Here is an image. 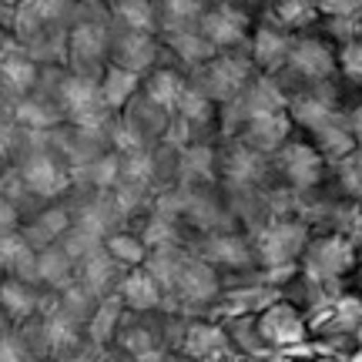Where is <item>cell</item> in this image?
<instances>
[{
    "label": "cell",
    "instance_id": "obj_4",
    "mask_svg": "<svg viewBox=\"0 0 362 362\" xmlns=\"http://www.w3.org/2000/svg\"><path fill=\"white\" fill-rule=\"evenodd\" d=\"M362 339V296H329L309 315V349L336 352L342 359H359Z\"/></svg>",
    "mask_w": 362,
    "mask_h": 362
},
{
    "label": "cell",
    "instance_id": "obj_12",
    "mask_svg": "<svg viewBox=\"0 0 362 362\" xmlns=\"http://www.w3.org/2000/svg\"><path fill=\"white\" fill-rule=\"evenodd\" d=\"M215 178L221 185H269V158L248 151L242 141L225 134L215 144Z\"/></svg>",
    "mask_w": 362,
    "mask_h": 362
},
{
    "label": "cell",
    "instance_id": "obj_19",
    "mask_svg": "<svg viewBox=\"0 0 362 362\" xmlns=\"http://www.w3.org/2000/svg\"><path fill=\"white\" fill-rule=\"evenodd\" d=\"M315 11H319V17H342V21H349V17H356L362 11V0H315Z\"/></svg>",
    "mask_w": 362,
    "mask_h": 362
},
{
    "label": "cell",
    "instance_id": "obj_10",
    "mask_svg": "<svg viewBox=\"0 0 362 362\" xmlns=\"http://www.w3.org/2000/svg\"><path fill=\"white\" fill-rule=\"evenodd\" d=\"M252 24H255V17L242 11L235 0H208L205 13L198 21V30L211 44V51L225 54V51H245Z\"/></svg>",
    "mask_w": 362,
    "mask_h": 362
},
{
    "label": "cell",
    "instance_id": "obj_3",
    "mask_svg": "<svg viewBox=\"0 0 362 362\" xmlns=\"http://www.w3.org/2000/svg\"><path fill=\"white\" fill-rule=\"evenodd\" d=\"M309 235L312 221L296 205L279 208L259 232H252V252H255L259 272L272 279V275H279L285 269H296Z\"/></svg>",
    "mask_w": 362,
    "mask_h": 362
},
{
    "label": "cell",
    "instance_id": "obj_13",
    "mask_svg": "<svg viewBox=\"0 0 362 362\" xmlns=\"http://www.w3.org/2000/svg\"><path fill=\"white\" fill-rule=\"evenodd\" d=\"M292 37L282 24H275L269 13H259L255 24H252V34H248V44H245V54L252 67L259 74H275L282 61L288 57V47H292Z\"/></svg>",
    "mask_w": 362,
    "mask_h": 362
},
{
    "label": "cell",
    "instance_id": "obj_20",
    "mask_svg": "<svg viewBox=\"0 0 362 362\" xmlns=\"http://www.w3.org/2000/svg\"><path fill=\"white\" fill-rule=\"evenodd\" d=\"M342 115H346V121H349V131H352V138H356V148H359L362 144V101H356L352 107H346Z\"/></svg>",
    "mask_w": 362,
    "mask_h": 362
},
{
    "label": "cell",
    "instance_id": "obj_11",
    "mask_svg": "<svg viewBox=\"0 0 362 362\" xmlns=\"http://www.w3.org/2000/svg\"><path fill=\"white\" fill-rule=\"evenodd\" d=\"M285 107H288V101H285L282 90L275 88V81H272L269 74H255L228 107H221L225 134H232L238 124H245V121H252V117L275 115V111H285Z\"/></svg>",
    "mask_w": 362,
    "mask_h": 362
},
{
    "label": "cell",
    "instance_id": "obj_23",
    "mask_svg": "<svg viewBox=\"0 0 362 362\" xmlns=\"http://www.w3.org/2000/svg\"><path fill=\"white\" fill-rule=\"evenodd\" d=\"M275 362H279V359H275Z\"/></svg>",
    "mask_w": 362,
    "mask_h": 362
},
{
    "label": "cell",
    "instance_id": "obj_21",
    "mask_svg": "<svg viewBox=\"0 0 362 362\" xmlns=\"http://www.w3.org/2000/svg\"><path fill=\"white\" fill-rule=\"evenodd\" d=\"M235 4H238L242 11H248L252 17H259V13L269 11V0H235Z\"/></svg>",
    "mask_w": 362,
    "mask_h": 362
},
{
    "label": "cell",
    "instance_id": "obj_17",
    "mask_svg": "<svg viewBox=\"0 0 362 362\" xmlns=\"http://www.w3.org/2000/svg\"><path fill=\"white\" fill-rule=\"evenodd\" d=\"M101 248L111 255V262L115 265H121V269H141L144 259H148V242L141 238V232L134 228V225H121V228H115L111 235H104Z\"/></svg>",
    "mask_w": 362,
    "mask_h": 362
},
{
    "label": "cell",
    "instance_id": "obj_7",
    "mask_svg": "<svg viewBox=\"0 0 362 362\" xmlns=\"http://www.w3.org/2000/svg\"><path fill=\"white\" fill-rule=\"evenodd\" d=\"M255 74H259V71L252 67L245 51H225V54L208 57L205 64L192 67V71H188V81L205 94L208 101H215L218 107H228Z\"/></svg>",
    "mask_w": 362,
    "mask_h": 362
},
{
    "label": "cell",
    "instance_id": "obj_15",
    "mask_svg": "<svg viewBox=\"0 0 362 362\" xmlns=\"http://www.w3.org/2000/svg\"><path fill=\"white\" fill-rule=\"evenodd\" d=\"M269 279V275H265ZM272 285H275V296L279 298H285V302H292L305 319H309L312 312L322 305L325 298H329V288H325L312 272H305L302 265H296V269H285V272H279V275H272L269 279Z\"/></svg>",
    "mask_w": 362,
    "mask_h": 362
},
{
    "label": "cell",
    "instance_id": "obj_1",
    "mask_svg": "<svg viewBox=\"0 0 362 362\" xmlns=\"http://www.w3.org/2000/svg\"><path fill=\"white\" fill-rule=\"evenodd\" d=\"M298 265L329 288V296H362V259L346 232L312 228Z\"/></svg>",
    "mask_w": 362,
    "mask_h": 362
},
{
    "label": "cell",
    "instance_id": "obj_18",
    "mask_svg": "<svg viewBox=\"0 0 362 362\" xmlns=\"http://www.w3.org/2000/svg\"><path fill=\"white\" fill-rule=\"evenodd\" d=\"M265 13L275 24H282L288 34H302V30L319 24L315 0H269V11Z\"/></svg>",
    "mask_w": 362,
    "mask_h": 362
},
{
    "label": "cell",
    "instance_id": "obj_6",
    "mask_svg": "<svg viewBox=\"0 0 362 362\" xmlns=\"http://www.w3.org/2000/svg\"><path fill=\"white\" fill-rule=\"evenodd\" d=\"M194 255L202 262H208L211 269L221 275L225 285H242L259 279V262H255V252H252V235L242 232V228H215V232H205L194 238Z\"/></svg>",
    "mask_w": 362,
    "mask_h": 362
},
{
    "label": "cell",
    "instance_id": "obj_14",
    "mask_svg": "<svg viewBox=\"0 0 362 362\" xmlns=\"http://www.w3.org/2000/svg\"><path fill=\"white\" fill-rule=\"evenodd\" d=\"M235 141H242L248 151H255L262 158H272L279 148L296 138V131H292V117L288 111H275V115H262V117H252L245 124H238L232 131Z\"/></svg>",
    "mask_w": 362,
    "mask_h": 362
},
{
    "label": "cell",
    "instance_id": "obj_5",
    "mask_svg": "<svg viewBox=\"0 0 362 362\" xmlns=\"http://www.w3.org/2000/svg\"><path fill=\"white\" fill-rule=\"evenodd\" d=\"M325 168H329V161L319 151H312L305 141L292 138L285 148H279L269 158V188L298 208L305 205L312 194H319L325 181Z\"/></svg>",
    "mask_w": 362,
    "mask_h": 362
},
{
    "label": "cell",
    "instance_id": "obj_16",
    "mask_svg": "<svg viewBox=\"0 0 362 362\" xmlns=\"http://www.w3.org/2000/svg\"><path fill=\"white\" fill-rule=\"evenodd\" d=\"M115 298L124 305L128 312H158L165 309V292L161 285L155 282V275L144 269H128L121 275V285H117Z\"/></svg>",
    "mask_w": 362,
    "mask_h": 362
},
{
    "label": "cell",
    "instance_id": "obj_22",
    "mask_svg": "<svg viewBox=\"0 0 362 362\" xmlns=\"http://www.w3.org/2000/svg\"><path fill=\"white\" fill-rule=\"evenodd\" d=\"M356 362H362V339H359V359H356Z\"/></svg>",
    "mask_w": 362,
    "mask_h": 362
},
{
    "label": "cell",
    "instance_id": "obj_8",
    "mask_svg": "<svg viewBox=\"0 0 362 362\" xmlns=\"http://www.w3.org/2000/svg\"><path fill=\"white\" fill-rule=\"evenodd\" d=\"M255 332L272 359H282L292 352L309 349V319L285 298H272L269 305L255 312Z\"/></svg>",
    "mask_w": 362,
    "mask_h": 362
},
{
    "label": "cell",
    "instance_id": "obj_2",
    "mask_svg": "<svg viewBox=\"0 0 362 362\" xmlns=\"http://www.w3.org/2000/svg\"><path fill=\"white\" fill-rule=\"evenodd\" d=\"M285 111L292 117V131H296L298 141H305L312 151H319L329 165L356 151L349 121L336 104L319 101V98H292Z\"/></svg>",
    "mask_w": 362,
    "mask_h": 362
},
{
    "label": "cell",
    "instance_id": "obj_9",
    "mask_svg": "<svg viewBox=\"0 0 362 362\" xmlns=\"http://www.w3.org/2000/svg\"><path fill=\"white\" fill-rule=\"evenodd\" d=\"M161 57H165V47L155 30L121 24L107 13V64L144 78Z\"/></svg>",
    "mask_w": 362,
    "mask_h": 362
}]
</instances>
